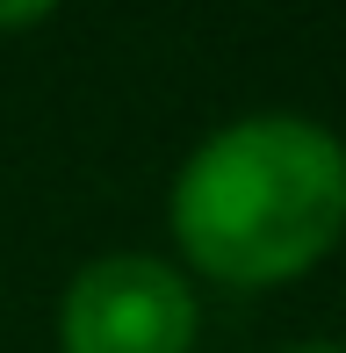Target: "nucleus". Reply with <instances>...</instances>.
<instances>
[{"label": "nucleus", "instance_id": "7ed1b4c3", "mask_svg": "<svg viewBox=\"0 0 346 353\" xmlns=\"http://www.w3.org/2000/svg\"><path fill=\"white\" fill-rule=\"evenodd\" d=\"M58 0H0V29H29V22H43Z\"/></svg>", "mask_w": 346, "mask_h": 353}, {"label": "nucleus", "instance_id": "20e7f679", "mask_svg": "<svg viewBox=\"0 0 346 353\" xmlns=\"http://www.w3.org/2000/svg\"><path fill=\"white\" fill-rule=\"evenodd\" d=\"M289 353H346V346H325V339H318V346H289Z\"/></svg>", "mask_w": 346, "mask_h": 353}, {"label": "nucleus", "instance_id": "f03ea898", "mask_svg": "<svg viewBox=\"0 0 346 353\" xmlns=\"http://www.w3.org/2000/svg\"><path fill=\"white\" fill-rule=\"evenodd\" d=\"M65 353H187L195 346V296L181 267L152 252H101L72 274L58 303Z\"/></svg>", "mask_w": 346, "mask_h": 353}, {"label": "nucleus", "instance_id": "f257e3e1", "mask_svg": "<svg viewBox=\"0 0 346 353\" xmlns=\"http://www.w3.org/2000/svg\"><path fill=\"white\" fill-rule=\"evenodd\" d=\"M173 238L210 281L267 288L318 267L346 231V144L303 116H245L187 152Z\"/></svg>", "mask_w": 346, "mask_h": 353}]
</instances>
